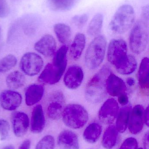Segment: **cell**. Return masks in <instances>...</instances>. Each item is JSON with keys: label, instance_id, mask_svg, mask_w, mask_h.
Listing matches in <instances>:
<instances>
[{"label": "cell", "instance_id": "6da1fadb", "mask_svg": "<svg viewBox=\"0 0 149 149\" xmlns=\"http://www.w3.org/2000/svg\"><path fill=\"white\" fill-rule=\"evenodd\" d=\"M110 68L104 66L94 74L87 85L85 90L86 99L92 103L101 102L106 97V80L111 72Z\"/></svg>", "mask_w": 149, "mask_h": 149}, {"label": "cell", "instance_id": "7a4b0ae2", "mask_svg": "<svg viewBox=\"0 0 149 149\" xmlns=\"http://www.w3.org/2000/svg\"><path fill=\"white\" fill-rule=\"evenodd\" d=\"M135 19L132 6L125 4L120 7L114 15L109 24V29L115 34H123L134 24Z\"/></svg>", "mask_w": 149, "mask_h": 149}, {"label": "cell", "instance_id": "3957f363", "mask_svg": "<svg viewBox=\"0 0 149 149\" xmlns=\"http://www.w3.org/2000/svg\"><path fill=\"white\" fill-rule=\"evenodd\" d=\"M107 41L103 36L96 37L89 45L85 55V63L89 70L98 68L102 63L106 49Z\"/></svg>", "mask_w": 149, "mask_h": 149}, {"label": "cell", "instance_id": "277c9868", "mask_svg": "<svg viewBox=\"0 0 149 149\" xmlns=\"http://www.w3.org/2000/svg\"><path fill=\"white\" fill-rule=\"evenodd\" d=\"M148 25L140 19L136 22L131 30L129 47L135 54H141L147 48L148 43Z\"/></svg>", "mask_w": 149, "mask_h": 149}, {"label": "cell", "instance_id": "5b68a950", "mask_svg": "<svg viewBox=\"0 0 149 149\" xmlns=\"http://www.w3.org/2000/svg\"><path fill=\"white\" fill-rule=\"evenodd\" d=\"M62 116L64 124L73 129L81 128L88 120L87 111L78 104L67 105L64 109Z\"/></svg>", "mask_w": 149, "mask_h": 149}, {"label": "cell", "instance_id": "8992f818", "mask_svg": "<svg viewBox=\"0 0 149 149\" xmlns=\"http://www.w3.org/2000/svg\"><path fill=\"white\" fill-rule=\"evenodd\" d=\"M128 57L127 46L125 41L114 39L110 42L108 49V60L116 69L124 64Z\"/></svg>", "mask_w": 149, "mask_h": 149}, {"label": "cell", "instance_id": "52a82bcc", "mask_svg": "<svg viewBox=\"0 0 149 149\" xmlns=\"http://www.w3.org/2000/svg\"><path fill=\"white\" fill-rule=\"evenodd\" d=\"M43 64V60L40 56L34 52H27L21 58L19 66L24 74L32 76L40 72Z\"/></svg>", "mask_w": 149, "mask_h": 149}, {"label": "cell", "instance_id": "ba28073f", "mask_svg": "<svg viewBox=\"0 0 149 149\" xmlns=\"http://www.w3.org/2000/svg\"><path fill=\"white\" fill-rule=\"evenodd\" d=\"M65 98L63 93L58 91L50 96L47 107L48 116L52 120L60 119L65 108Z\"/></svg>", "mask_w": 149, "mask_h": 149}, {"label": "cell", "instance_id": "9c48e42d", "mask_svg": "<svg viewBox=\"0 0 149 149\" xmlns=\"http://www.w3.org/2000/svg\"><path fill=\"white\" fill-rule=\"evenodd\" d=\"M66 68L56 66L52 63L47 64L38 76V81L50 85L56 84L60 80Z\"/></svg>", "mask_w": 149, "mask_h": 149}, {"label": "cell", "instance_id": "30bf717a", "mask_svg": "<svg viewBox=\"0 0 149 149\" xmlns=\"http://www.w3.org/2000/svg\"><path fill=\"white\" fill-rule=\"evenodd\" d=\"M119 110L117 102L114 99H108L104 102L99 111V119L106 124L112 123L117 117Z\"/></svg>", "mask_w": 149, "mask_h": 149}, {"label": "cell", "instance_id": "8fae6325", "mask_svg": "<svg viewBox=\"0 0 149 149\" xmlns=\"http://www.w3.org/2000/svg\"><path fill=\"white\" fill-rule=\"evenodd\" d=\"M22 102V95L13 90H4L0 94V104L5 110H15L20 106Z\"/></svg>", "mask_w": 149, "mask_h": 149}, {"label": "cell", "instance_id": "7c38bea8", "mask_svg": "<svg viewBox=\"0 0 149 149\" xmlns=\"http://www.w3.org/2000/svg\"><path fill=\"white\" fill-rule=\"evenodd\" d=\"M83 79L84 72L82 68L78 65H71L65 74L64 83L68 88L76 89L80 86Z\"/></svg>", "mask_w": 149, "mask_h": 149}, {"label": "cell", "instance_id": "4fadbf2b", "mask_svg": "<svg viewBox=\"0 0 149 149\" xmlns=\"http://www.w3.org/2000/svg\"><path fill=\"white\" fill-rule=\"evenodd\" d=\"M57 48L56 40L50 35H45L35 43L34 49L38 53L47 57L55 54Z\"/></svg>", "mask_w": 149, "mask_h": 149}, {"label": "cell", "instance_id": "5bb4252c", "mask_svg": "<svg viewBox=\"0 0 149 149\" xmlns=\"http://www.w3.org/2000/svg\"><path fill=\"white\" fill-rule=\"evenodd\" d=\"M144 109L141 105L135 106L131 111L129 120V129L133 134L140 133L143 127L144 122Z\"/></svg>", "mask_w": 149, "mask_h": 149}, {"label": "cell", "instance_id": "9a60e30c", "mask_svg": "<svg viewBox=\"0 0 149 149\" xmlns=\"http://www.w3.org/2000/svg\"><path fill=\"white\" fill-rule=\"evenodd\" d=\"M12 127L14 134L17 137H22L27 133L29 127V119L25 113H14L11 117Z\"/></svg>", "mask_w": 149, "mask_h": 149}, {"label": "cell", "instance_id": "2e32d148", "mask_svg": "<svg viewBox=\"0 0 149 149\" xmlns=\"http://www.w3.org/2000/svg\"><path fill=\"white\" fill-rule=\"evenodd\" d=\"M107 93L113 96H119L125 93L127 87L124 81L113 73L110 72L106 80Z\"/></svg>", "mask_w": 149, "mask_h": 149}, {"label": "cell", "instance_id": "e0dca14e", "mask_svg": "<svg viewBox=\"0 0 149 149\" xmlns=\"http://www.w3.org/2000/svg\"><path fill=\"white\" fill-rule=\"evenodd\" d=\"M45 87L42 84L30 85L25 90V100L26 105L31 106L39 102L43 96Z\"/></svg>", "mask_w": 149, "mask_h": 149}, {"label": "cell", "instance_id": "ac0fdd59", "mask_svg": "<svg viewBox=\"0 0 149 149\" xmlns=\"http://www.w3.org/2000/svg\"><path fill=\"white\" fill-rule=\"evenodd\" d=\"M138 79L141 93L148 95L149 88V63L148 58L142 60L138 73Z\"/></svg>", "mask_w": 149, "mask_h": 149}, {"label": "cell", "instance_id": "d6986e66", "mask_svg": "<svg viewBox=\"0 0 149 149\" xmlns=\"http://www.w3.org/2000/svg\"><path fill=\"white\" fill-rule=\"evenodd\" d=\"M57 143L61 149H79L77 135L70 130H64L59 134Z\"/></svg>", "mask_w": 149, "mask_h": 149}, {"label": "cell", "instance_id": "ffe728a7", "mask_svg": "<svg viewBox=\"0 0 149 149\" xmlns=\"http://www.w3.org/2000/svg\"><path fill=\"white\" fill-rule=\"evenodd\" d=\"M31 130L34 134L41 133L45 125L43 110L41 105H37L33 108L31 113Z\"/></svg>", "mask_w": 149, "mask_h": 149}, {"label": "cell", "instance_id": "44dd1931", "mask_svg": "<svg viewBox=\"0 0 149 149\" xmlns=\"http://www.w3.org/2000/svg\"><path fill=\"white\" fill-rule=\"evenodd\" d=\"M86 38L84 34L79 33L76 35L70 47V53L73 60L78 59L85 49Z\"/></svg>", "mask_w": 149, "mask_h": 149}, {"label": "cell", "instance_id": "7402d4cb", "mask_svg": "<svg viewBox=\"0 0 149 149\" xmlns=\"http://www.w3.org/2000/svg\"><path fill=\"white\" fill-rule=\"evenodd\" d=\"M131 109V106L128 105L122 107L118 113L115 127L118 132L123 133L127 130Z\"/></svg>", "mask_w": 149, "mask_h": 149}, {"label": "cell", "instance_id": "603a6c76", "mask_svg": "<svg viewBox=\"0 0 149 149\" xmlns=\"http://www.w3.org/2000/svg\"><path fill=\"white\" fill-rule=\"evenodd\" d=\"M118 131L115 126L111 125L107 128L102 138V146L106 149H112L117 143Z\"/></svg>", "mask_w": 149, "mask_h": 149}, {"label": "cell", "instance_id": "cb8c5ba5", "mask_svg": "<svg viewBox=\"0 0 149 149\" xmlns=\"http://www.w3.org/2000/svg\"><path fill=\"white\" fill-rule=\"evenodd\" d=\"M102 132V128L99 123H91L84 131L83 137L87 142L94 143L97 141Z\"/></svg>", "mask_w": 149, "mask_h": 149}, {"label": "cell", "instance_id": "d4e9b609", "mask_svg": "<svg viewBox=\"0 0 149 149\" xmlns=\"http://www.w3.org/2000/svg\"><path fill=\"white\" fill-rule=\"evenodd\" d=\"M25 77L18 71L10 72L6 78L7 86L12 89H18L22 87L25 83Z\"/></svg>", "mask_w": 149, "mask_h": 149}, {"label": "cell", "instance_id": "484cf974", "mask_svg": "<svg viewBox=\"0 0 149 149\" xmlns=\"http://www.w3.org/2000/svg\"><path fill=\"white\" fill-rule=\"evenodd\" d=\"M53 29L58 40L61 43L66 44L69 42L71 37V30L68 25L58 23L54 25Z\"/></svg>", "mask_w": 149, "mask_h": 149}, {"label": "cell", "instance_id": "4316f807", "mask_svg": "<svg viewBox=\"0 0 149 149\" xmlns=\"http://www.w3.org/2000/svg\"><path fill=\"white\" fill-rule=\"evenodd\" d=\"M103 17L101 14H96L91 20L87 27V33L91 36H96L100 34L103 26Z\"/></svg>", "mask_w": 149, "mask_h": 149}, {"label": "cell", "instance_id": "83f0119b", "mask_svg": "<svg viewBox=\"0 0 149 149\" xmlns=\"http://www.w3.org/2000/svg\"><path fill=\"white\" fill-rule=\"evenodd\" d=\"M79 0H48L52 9L56 11H66L72 8Z\"/></svg>", "mask_w": 149, "mask_h": 149}, {"label": "cell", "instance_id": "f1b7e54d", "mask_svg": "<svg viewBox=\"0 0 149 149\" xmlns=\"http://www.w3.org/2000/svg\"><path fill=\"white\" fill-rule=\"evenodd\" d=\"M137 66V61L134 56L128 55L127 59L123 65L116 69L117 72L123 75H127L133 73Z\"/></svg>", "mask_w": 149, "mask_h": 149}, {"label": "cell", "instance_id": "f546056e", "mask_svg": "<svg viewBox=\"0 0 149 149\" xmlns=\"http://www.w3.org/2000/svg\"><path fill=\"white\" fill-rule=\"evenodd\" d=\"M68 47L66 45L61 46L54 54L52 63L59 67H66L67 65L66 55Z\"/></svg>", "mask_w": 149, "mask_h": 149}, {"label": "cell", "instance_id": "4dcf8cb0", "mask_svg": "<svg viewBox=\"0 0 149 149\" xmlns=\"http://www.w3.org/2000/svg\"><path fill=\"white\" fill-rule=\"evenodd\" d=\"M17 59L12 54H9L0 59V72L5 73L16 65Z\"/></svg>", "mask_w": 149, "mask_h": 149}, {"label": "cell", "instance_id": "1f68e13d", "mask_svg": "<svg viewBox=\"0 0 149 149\" xmlns=\"http://www.w3.org/2000/svg\"><path fill=\"white\" fill-rule=\"evenodd\" d=\"M55 141L53 136L47 135L43 137L37 144L36 149H54Z\"/></svg>", "mask_w": 149, "mask_h": 149}, {"label": "cell", "instance_id": "d6a6232c", "mask_svg": "<svg viewBox=\"0 0 149 149\" xmlns=\"http://www.w3.org/2000/svg\"><path fill=\"white\" fill-rule=\"evenodd\" d=\"M88 19V16L87 14L77 15L72 18V22L75 26L81 29L85 25Z\"/></svg>", "mask_w": 149, "mask_h": 149}, {"label": "cell", "instance_id": "836d02e7", "mask_svg": "<svg viewBox=\"0 0 149 149\" xmlns=\"http://www.w3.org/2000/svg\"><path fill=\"white\" fill-rule=\"evenodd\" d=\"M10 125L8 121L3 119H0V140H5L8 135Z\"/></svg>", "mask_w": 149, "mask_h": 149}, {"label": "cell", "instance_id": "e575fe53", "mask_svg": "<svg viewBox=\"0 0 149 149\" xmlns=\"http://www.w3.org/2000/svg\"><path fill=\"white\" fill-rule=\"evenodd\" d=\"M138 143L136 139L132 137L126 139L120 149H137Z\"/></svg>", "mask_w": 149, "mask_h": 149}, {"label": "cell", "instance_id": "d590c367", "mask_svg": "<svg viewBox=\"0 0 149 149\" xmlns=\"http://www.w3.org/2000/svg\"><path fill=\"white\" fill-rule=\"evenodd\" d=\"M10 13V8L6 0H0V18L8 16Z\"/></svg>", "mask_w": 149, "mask_h": 149}, {"label": "cell", "instance_id": "8d00e7d4", "mask_svg": "<svg viewBox=\"0 0 149 149\" xmlns=\"http://www.w3.org/2000/svg\"><path fill=\"white\" fill-rule=\"evenodd\" d=\"M149 5H146L143 8L141 11V20L149 24Z\"/></svg>", "mask_w": 149, "mask_h": 149}, {"label": "cell", "instance_id": "74e56055", "mask_svg": "<svg viewBox=\"0 0 149 149\" xmlns=\"http://www.w3.org/2000/svg\"><path fill=\"white\" fill-rule=\"evenodd\" d=\"M118 97V102L121 105L125 106L128 103V97L125 93L120 95Z\"/></svg>", "mask_w": 149, "mask_h": 149}, {"label": "cell", "instance_id": "f35d334b", "mask_svg": "<svg viewBox=\"0 0 149 149\" xmlns=\"http://www.w3.org/2000/svg\"><path fill=\"white\" fill-rule=\"evenodd\" d=\"M30 146L31 141L29 140H26L21 144L18 149H30Z\"/></svg>", "mask_w": 149, "mask_h": 149}, {"label": "cell", "instance_id": "ab89813d", "mask_svg": "<svg viewBox=\"0 0 149 149\" xmlns=\"http://www.w3.org/2000/svg\"><path fill=\"white\" fill-rule=\"evenodd\" d=\"M144 121L147 126H149V109L148 107L147 108L144 112Z\"/></svg>", "mask_w": 149, "mask_h": 149}, {"label": "cell", "instance_id": "60d3db41", "mask_svg": "<svg viewBox=\"0 0 149 149\" xmlns=\"http://www.w3.org/2000/svg\"><path fill=\"white\" fill-rule=\"evenodd\" d=\"M149 134L148 132L145 134L144 138V145L145 149H149Z\"/></svg>", "mask_w": 149, "mask_h": 149}, {"label": "cell", "instance_id": "b9f144b4", "mask_svg": "<svg viewBox=\"0 0 149 149\" xmlns=\"http://www.w3.org/2000/svg\"><path fill=\"white\" fill-rule=\"evenodd\" d=\"M127 82L129 86H132L134 85L135 83V80L134 78L129 77L127 79Z\"/></svg>", "mask_w": 149, "mask_h": 149}, {"label": "cell", "instance_id": "7bdbcfd3", "mask_svg": "<svg viewBox=\"0 0 149 149\" xmlns=\"http://www.w3.org/2000/svg\"><path fill=\"white\" fill-rule=\"evenodd\" d=\"M2 40V31L0 27V45L1 43Z\"/></svg>", "mask_w": 149, "mask_h": 149}, {"label": "cell", "instance_id": "ee69618b", "mask_svg": "<svg viewBox=\"0 0 149 149\" xmlns=\"http://www.w3.org/2000/svg\"><path fill=\"white\" fill-rule=\"evenodd\" d=\"M3 149H15L14 147L12 145H8V146H6Z\"/></svg>", "mask_w": 149, "mask_h": 149}, {"label": "cell", "instance_id": "f6af8a7d", "mask_svg": "<svg viewBox=\"0 0 149 149\" xmlns=\"http://www.w3.org/2000/svg\"><path fill=\"white\" fill-rule=\"evenodd\" d=\"M137 149H143L142 148H137Z\"/></svg>", "mask_w": 149, "mask_h": 149}]
</instances>
